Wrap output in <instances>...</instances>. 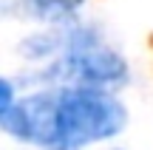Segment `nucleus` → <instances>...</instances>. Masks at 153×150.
Listing matches in <instances>:
<instances>
[{
	"instance_id": "nucleus-6",
	"label": "nucleus",
	"mask_w": 153,
	"mask_h": 150,
	"mask_svg": "<svg viewBox=\"0 0 153 150\" xmlns=\"http://www.w3.org/2000/svg\"><path fill=\"white\" fill-rule=\"evenodd\" d=\"M14 105V88H11V79H3L0 82V113H6Z\"/></svg>"
},
{
	"instance_id": "nucleus-1",
	"label": "nucleus",
	"mask_w": 153,
	"mask_h": 150,
	"mask_svg": "<svg viewBox=\"0 0 153 150\" xmlns=\"http://www.w3.org/2000/svg\"><path fill=\"white\" fill-rule=\"evenodd\" d=\"M128 122V111L114 94L94 85L57 91V145L82 147L116 136Z\"/></svg>"
},
{
	"instance_id": "nucleus-4",
	"label": "nucleus",
	"mask_w": 153,
	"mask_h": 150,
	"mask_svg": "<svg viewBox=\"0 0 153 150\" xmlns=\"http://www.w3.org/2000/svg\"><path fill=\"white\" fill-rule=\"evenodd\" d=\"M82 0H23L20 11L28 17H37L45 23H60L65 17H71L79 9Z\"/></svg>"
},
{
	"instance_id": "nucleus-3",
	"label": "nucleus",
	"mask_w": 153,
	"mask_h": 150,
	"mask_svg": "<svg viewBox=\"0 0 153 150\" xmlns=\"http://www.w3.org/2000/svg\"><path fill=\"white\" fill-rule=\"evenodd\" d=\"M0 128L9 136L31 145L54 147L57 145V91H40L14 102L0 113Z\"/></svg>"
},
{
	"instance_id": "nucleus-7",
	"label": "nucleus",
	"mask_w": 153,
	"mask_h": 150,
	"mask_svg": "<svg viewBox=\"0 0 153 150\" xmlns=\"http://www.w3.org/2000/svg\"><path fill=\"white\" fill-rule=\"evenodd\" d=\"M48 150H76V147H65V145H54V147H48Z\"/></svg>"
},
{
	"instance_id": "nucleus-5",
	"label": "nucleus",
	"mask_w": 153,
	"mask_h": 150,
	"mask_svg": "<svg viewBox=\"0 0 153 150\" xmlns=\"http://www.w3.org/2000/svg\"><path fill=\"white\" fill-rule=\"evenodd\" d=\"M62 45H65V34H34V37H28L26 43L20 45V51L26 57H48V54H57V51H62Z\"/></svg>"
},
{
	"instance_id": "nucleus-2",
	"label": "nucleus",
	"mask_w": 153,
	"mask_h": 150,
	"mask_svg": "<svg viewBox=\"0 0 153 150\" xmlns=\"http://www.w3.org/2000/svg\"><path fill=\"white\" fill-rule=\"evenodd\" d=\"M40 79L111 88V85H122L128 79V65L111 45L102 43L99 31L71 28V31H65L62 57L45 74H40Z\"/></svg>"
}]
</instances>
